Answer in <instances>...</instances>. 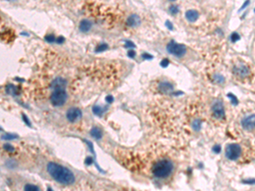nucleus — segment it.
<instances>
[{
    "label": "nucleus",
    "mask_w": 255,
    "mask_h": 191,
    "mask_svg": "<svg viewBox=\"0 0 255 191\" xmlns=\"http://www.w3.org/2000/svg\"><path fill=\"white\" fill-rule=\"evenodd\" d=\"M219 149H220V148H219V145H216L215 147L213 148V150H214L215 152H217V153H218V152H219Z\"/></svg>",
    "instance_id": "c9c22d12"
},
{
    "label": "nucleus",
    "mask_w": 255,
    "mask_h": 191,
    "mask_svg": "<svg viewBox=\"0 0 255 191\" xmlns=\"http://www.w3.org/2000/svg\"><path fill=\"white\" fill-rule=\"evenodd\" d=\"M159 89L163 92V93H168L169 91H171L173 89V86L171 83H162L159 85Z\"/></svg>",
    "instance_id": "4468645a"
},
{
    "label": "nucleus",
    "mask_w": 255,
    "mask_h": 191,
    "mask_svg": "<svg viewBox=\"0 0 255 191\" xmlns=\"http://www.w3.org/2000/svg\"><path fill=\"white\" fill-rule=\"evenodd\" d=\"M105 100H106V102H108V103H111V102L113 101V97L111 96V95H108V96L105 98Z\"/></svg>",
    "instance_id": "7c9ffc66"
},
{
    "label": "nucleus",
    "mask_w": 255,
    "mask_h": 191,
    "mask_svg": "<svg viewBox=\"0 0 255 191\" xmlns=\"http://www.w3.org/2000/svg\"><path fill=\"white\" fill-rule=\"evenodd\" d=\"M93 112L97 115V116H101L103 114V109H101L99 106H94L93 108Z\"/></svg>",
    "instance_id": "dca6fc26"
},
{
    "label": "nucleus",
    "mask_w": 255,
    "mask_h": 191,
    "mask_svg": "<svg viewBox=\"0 0 255 191\" xmlns=\"http://www.w3.org/2000/svg\"><path fill=\"white\" fill-rule=\"evenodd\" d=\"M174 166L171 161L163 159L156 162L152 166V174L158 178H165L173 172Z\"/></svg>",
    "instance_id": "f03ea898"
},
{
    "label": "nucleus",
    "mask_w": 255,
    "mask_h": 191,
    "mask_svg": "<svg viewBox=\"0 0 255 191\" xmlns=\"http://www.w3.org/2000/svg\"><path fill=\"white\" fill-rule=\"evenodd\" d=\"M170 1H175V0H170Z\"/></svg>",
    "instance_id": "4c0bfd02"
},
{
    "label": "nucleus",
    "mask_w": 255,
    "mask_h": 191,
    "mask_svg": "<svg viewBox=\"0 0 255 191\" xmlns=\"http://www.w3.org/2000/svg\"><path fill=\"white\" fill-rule=\"evenodd\" d=\"M66 85V81L63 78L57 77V78H55L52 82L51 88H53V89H65Z\"/></svg>",
    "instance_id": "9d476101"
},
{
    "label": "nucleus",
    "mask_w": 255,
    "mask_h": 191,
    "mask_svg": "<svg viewBox=\"0 0 255 191\" xmlns=\"http://www.w3.org/2000/svg\"><path fill=\"white\" fill-rule=\"evenodd\" d=\"M185 17L186 19L191 21V22H194L196 21L198 17H199V13L196 11V10H188L186 13H185Z\"/></svg>",
    "instance_id": "f8f14e48"
},
{
    "label": "nucleus",
    "mask_w": 255,
    "mask_h": 191,
    "mask_svg": "<svg viewBox=\"0 0 255 191\" xmlns=\"http://www.w3.org/2000/svg\"><path fill=\"white\" fill-rule=\"evenodd\" d=\"M169 12L172 14V15H176L178 12H179V8L175 5H172L170 6L169 8Z\"/></svg>",
    "instance_id": "f3484780"
},
{
    "label": "nucleus",
    "mask_w": 255,
    "mask_h": 191,
    "mask_svg": "<svg viewBox=\"0 0 255 191\" xmlns=\"http://www.w3.org/2000/svg\"><path fill=\"white\" fill-rule=\"evenodd\" d=\"M167 65H168V60L167 59H164L162 62H161V65H162L163 67H167Z\"/></svg>",
    "instance_id": "c85d7f7f"
},
{
    "label": "nucleus",
    "mask_w": 255,
    "mask_h": 191,
    "mask_svg": "<svg viewBox=\"0 0 255 191\" xmlns=\"http://www.w3.org/2000/svg\"><path fill=\"white\" fill-rule=\"evenodd\" d=\"M82 111L77 108H71L66 112V119L70 122H76L82 118Z\"/></svg>",
    "instance_id": "0eeeda50"
},
{
    "label": "nucleus",
    "mask_w": 255,
    "mask_h": 191,
    "mask_svg": "<svg viewBox=\"0 0 255 191\" xmlns=\"http://www.w3.org/2000/svg\"><path fill=\"white\" fill-rule=\"evenodd\" d=\"M91 135L94 138H96V139H100V138H102V131L100 129V128H94L92 130H91Z\"/></svg>",
    "instance_id": "2eb2a0df"
},
{
    "label": "nucleus",
    "mask_w": 255,
    "mask_h": 191,
    "mask_svg": "<svg viewBox=\"0 0 255 191\" xmlns=\"http://www.w3.org/2000/svg\"><path fill=\"white\" fill-rule=\"evenodd\" d=\"M17 138V136H15V135H10V134H7V135L3 136V139H8V140L14 139V138Z\"/></svg>",
    "instance_id": "393cba45"
},
{
    "label": "nucleus",
    "mask_w": 255,
    "mask_h": 191,
    "mask_svg": "<svg viewBox=\"0 0 255 191\" xmlns=\"http://www.w3.org/2000/svg\"><path fill=\"white\" fill-rule=\"evenodd\" d=\"M212 112L213 117L217 119H222L225 117V109L221 101L217 100L212 105Z\"/></svg>",
    "instance_id": "423d86ee"
},
{
    "label": "nucleus",
    "mask_w": 255,
    "mask_h": 191,
    "mask_svg": "<svg viewBox=\"0 0 255 191\" xmlns=\"http://www.w3.org/2000/svg\"><path fill=\"white\" fill-rule=\"evenodd\" d=\"M167 50L169 54L176 56V57H182L186 53V48L183 44H179L175 43L174 41H171L167 46Z\"/></svg>",
    "instance_id": "20e7f679"
},
{
    "label": "nucleus",
    "mask_w": 255,
    "mask_h": 191,
    "mask_svg": "<svg viewBox=\"0 0 255 191\" xmlns=\"http://www.w3.org/2000/svg\"><path fill=\"white\" fill-rule=\"evenodd\" d=\"M125 47L126 48H132V47H135V44H133L132 42H130V41H126Z\"/></svg>",
    "instance_id": "cd10ccee"
},
{
    "label": "nucleus",
    "mask_w": 255,
    "mask_h": 191,
    "mask_svg": "<svg viewBox=\"0 0 255 191\" xmlns=\"http://www.w3.org/2000/svg\"><path fill=\"white\" fill-rule=\"evenodd\" d=\"M142 57H143V59H152V56H150L149 55V54H143L142 55Z\"/></svg>",
    "instance_id": "2f4dec72"
},
{
    "label": "nucleus",
    "mask_w": 255,
    "mask_h": 191,
    "mask_svg": "<svg viewBox=\"0 0 255 191\" xmlns=\"http://www.w3.org/2000/svg\"><path fill=\"white\" fill-rule=\"evenodd\" d=\"M93 162V159H92V157H87L86 158V160H85V163L87 164V165H90L91 163Z\"/></svg>",
    "instance_id": "473e14b6"
},
{
    "label": "nucleus",
    "mask_w": 255,
    "mask_h": 191,
    "mask_svg": "<svg viewBox=\"0 0 255 191\" xmlns=\"http://www.w3.org/2000/svg\"><path fill=\"white\" fill-rule=\"evenodd\" d=\"M15 86H13V85H9V86H7V88H6V91H7V93H10V94H15Z\"/></svg>",
    "instance_id": "a211bd4d"
},
{
    "label": "nucleus",
    "mask_w": 255,
    "mask_h": 191,
    "mask_svg": "<svg viewBox=\"0 0 255 191\" xmlns=\"http://www.w3.org/2000/svg\"><path fill=\"white\" fill-rule=\"evenodd\" d=\"M241 153V148L239 145L230 144L228 145L225 149V156L228 159L231 161H235L240 157Z\"/></svg>",
    "instance_id": "39448f33"
},
{
    "label": "nucleus",
    "mask_w": 255,
    "mask_h": 191,
    "mask_svg": "<svg viewBox=\"0 0 255 191\" xmlns=\"http://www.w3.org/2000/svg\"><path fill=\"white\" fill-rule=\"evenodd\" d=\"M47 171L49 174L55 181H57L61 184L69 185L74 183L75 181V177L69 169L55 162H49L48 164Z\"/></svg>",
    "instance_id": "f257e3e1"
},
{
    "label": "nucleus",
    "mask_w": 255,
    "mask_h": 191,
    "mask_svg": "<svg viewBox=\"0 0 255 191\" xmlns=\"http://www.w3.org/2000/svg\"><path fill=\"white\" fill-rule=\"evenodd\" d=\"M107 48V45L105 44H100L97 47V48L95 49V52L98 53V52H102V51H105V49Z\"/></svg>",
    "instance_id": "aec40b11"
},
{
    "label": "nucleus",
    "mask_w": 255,
    "mask_h": 191,
    "mask_svg": "<svg viewBox=\"0 0 255 191\" xmlns=\"http://www.w3.org/2000/svg\"><path fill=\"white\" fill-rule=\"evenodd\" d=\"M67 99L65 89H54V92L50 95L51 104L55 106H61L66 103Z\"/></svg>",
    "instance_id": "7ed1b4c3"
},
{
    "label": "nucleus",
    "mask_w": 255,
    "mask_h": 191,
    "mask_svg": "<svg viewBox=\"0 0 255 191\" xmlns=\"http://www.w3.org/2000/svg\"><path fill=\"white\" fill-rule=\"evenodd\" d=\"M166 26H167V27H168V29L169 30H173V25L171 24V22L170 21H167L166 22Z\"/></svg>",
    "instance_id": "72a5a7b5"
},
{
    "label": "nucleus",
    "mask_w": 255,
    "mask_h": 191,
    "mask_svg": "<svg viewBox=\"0 0 255 191\" xmlns=\"http://www.w3.org/2000/svg\"><path fill=\"white\" fill-rule=\"evenodd\" d=\"M92 27V24L90 22V20H83L80 24H79V29L81 31L83 32H87L89 31Z\"/></svg>",
    "instance_id": "ddd939ff"
},
{
    "label": "nucleus",
    "mask_w": 255,
    "mask_h": 191,
    "mask_svg": "<svg viewBox=\"0 0 255 191\" xmlns=\"http://www.w3.org/2000/svg\"><path fill=\"white\" fill-rule=\"evenodd\" d=\"M3 148H4V149H6L7 151H13L14 150V148L12 147L10 145H3Z\"/></svg>",
    "instance_id": "a878e982"
},
{
    "label": "nucleus",
    "mask_w": 255,
    "mask_h": 191,
    "mask_svg": "<svg viewBox=\"0 0 255 191\" xmlns=\"http://www.w3.org/2000/svg\"><path fill=\"white\" fill-rule=\"evenodd\" d=\"M248 3H249V0H247V2H246V3H244L243 5H242L241 9H244V8H246V6H247V5Z\"/></svg>",
    "instance_id": "e433bc0d"
},
{
    "label": "nucleus",
    "mask_w": 255,
    "mask_h": 191,
    "mask_svg": "<svg viewBox=\"0 0 255 191\" xmlns=\"http://www.w3.org/2000/svg\"><path fill=\"white\" fill-rule=\"evenodd\" d=\"M24 190H39V188L37 187V186H34V185L27 184V185L24 187Z\"/></svg>",
    "instance_id": "6ab92c4d"
},
{
    "label": "nucleus",
    "mask_w": 255,
    "mask_h": 191,
    "mask_svg": "<svg viewBox=\"0 0 255 191\" xmlns=\"http://www.w3.org/2000/svg\"><path fill=\"white\" fill-rule=\"evenodd\" d=\"M140 23V19L137 15H130L128 20H127V24L128 26L131 27H135L139 26V24Z\"/></svg>",
    "instance_id": "9b49d317"
},
{
    "label": "nucleus",
    "mask_w": 255,
    "mask_h": 191,
    "mask_svg": "<svg viewBox=\"0 0 255 191\" xmlns=\"http://www.w3.org/2000/svg\"><path fill=\"white\" fill-rule=\"evenodd\" d=\"M55 36L54 35H51V34H49V35H47L46 37H45V40L47 41V42H49V43H52V42H54L55 41Z\"/></svg>",
    "instance_id": "4be33fe9"
},
{
    "label": "nucleus",
    "mask_w": 255,
    "mask_h": 191,
    "mask_svg": "<svg viewBox=\"0 0 255 191\" xmlns=\"http://www.w3.org/2000/svg\"><path fill=\"white\" fill-rule=\"evenodd\" d=\"M241 126L243 129L247 131H252L255 128V114L247 116L241 121Z\"/></svg>",
    "instance_id": "6e6552de"
},
{
    "label": "nucleus",
    "mask_w": 255,
    "mask_h": 191,
    "mask_svg": "<svg viewBox=\"0 0 255 191\" xmlns=\"http://www.w3.org/2000/svg\"><path fill=\"white\" fill-rule=\"evenodd\" d=\"M230 38H231V41H232V42H237V40L240 39V36H239L237 33H232Z\"/></svg>",
    "instance_id": "5701e85b"
},
{
    "label": "nucleus",
    "mask_w": 255,
    "mask_h": 191,
    "mask_svg": "<svg viewBox=\"0 0 255 191\" xmlns=\"http://www.w3.org/2000/svg\"><path fill=\"white\" fill-rule=\"evenodd\" d=\"M193 127H194V128H195L196 130H199L200 128H201V122H200V121H198V120L195 121L194 123H193Z\"/></svg>",
    "instance_id": "b1692460"
},
{
    "label": "nucleus",
    "mask_w": 255,
    "mask_h": 191,
    "mask_svg": "<svg viewBox=\"0 0 255 191\" xmlns=\"http://www.w3.org/2000/svg\"><path fill=\"white\" fill-rule=\"evenodd\" d=\"M22 118H23V120H24V121H25V122H26V124H27V126H29V127H31V123H30V121H29V120H28V118L27 117V116H26V115H25V114H23V115H22Z\"/></svg>",
    "instance_id": "bb28decb"
},
{
    "label": "nucleus",
    "mask_w": 255,
    "mask_h": 191,
    "mask_svg": "<svg viewBox=\"0 0 255 191\" xmlns=\"http://www.w3.org/2000/svg\"><path fill=\"white\" fill-rule=\"evenodd\" d=\"M64 41H65L64 38H63V37H60V38H58V39H57V41H56V42H57L58 44H62Z\"/></svg>",
    "instance_id": "f704fd0d"
},
{
    "label": "nucleus",
    "mask_w": 255,
    "mask_h": 191,
    "mask_svg": "<svg viewBox=\"0 0 255 191\" xmlns=\"http://www.w3.org/2000/svg\"><path fill=\"white\" fill-rule=\"evenodd\" d=\"M213 79H214V81L216 83H224V81H225V78L222 76H220V75H215L214 77H213Z\"/></svg>",
    "instance_id": "412c9836"
},
{
    "label": "nucleus",
    "mask_w": 255,
    "mask_h": 191,
    "mask_svg": "<svg viewBox=\"0 0 255 191\" xmlns=\"http://www.w3.org/2000/svg\"><path fill=\"white\" fill-rule=\"evenodd\" d=\"M128 55H129V57L134 58V57H135V55H136V54H135V52L134 50H129V51L128 52Z\"/></svg>",
    "instance_id": "c756f323"
},
{
    "label": "nucleus",
    "mask_w": 255,
    "mask_h": 191,
    "mask_svg": "<svg viewBox=\"0 0 255 191\" xmlns=\"http://www.w3.org/2000/svg\"><path fill=\"white\" fill-rule=\"evenodd\" d=\"M233 72L237 76H238L240 78H245L249 74V69L247 66H246L244 65H237L234 67Z\"/></svg>",
    "instance_id": "1a4fd4ad"
}]
</instances>
